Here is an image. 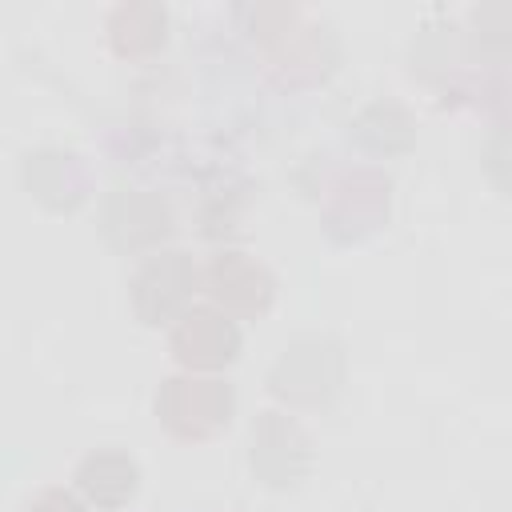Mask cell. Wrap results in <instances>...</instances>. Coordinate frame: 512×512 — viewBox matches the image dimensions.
<instances>
[{
  "label": "cell",
  "instance_id": "cell-1",
  "mask_svg": "<svg viewBox=\"0 0 512 512\" xmlns=\"http://www.w3.org/2000/svg\"><path fill=\"white\" fill-rule=\"evenodd\" d=\"M348 376L344 348L332 336H296L268 368V392L288 412H316L328 408Z\"/></svg>",
  "mask_w": 512,
  "mask_h": 512
},
{
  "label": "cell",
  "instance_id": "cell-12",
  "mask_svg": "<svg viewBox=\"0 0 512 512\" xmlns=\"http://www.w3.org/2000/svg\"><path fill=\"white\" fill-rule=\"evenodd\" d=\"M72 480H76V492L92 508L112 512V508H124V504L136 500V492H140V464H136L132 452H124L116 444H104V448H92V452L80 456Z\"/></svg>",
  "mask_w": 512,
  "mask_h": 512
},
{
  "label": "cell",
  "instance_id": "cell-17",
  "mask_svg": "<svg viewBox=\"0 0 512 512\" xmlns=\"http://www.w3.org/2000/svg\"><path fill=\"white\" fill-rule=\"evenodd\" d=\"M484 172H488V180L512 200V124L508 128H496L492 136H488V144H484Z\"/></svg>",
  "mask_w": 512,
  "mask_h": 512
},
{
  "label": "cell",
  "instance_id": "cell-13",
  "mask_svg": "<svg viewBox=\"0 0 512 512\" xmlns=\"http://www.w3.org/2000/svg\"><path fill=\"white\" fill-rule=\"evenodd\" d=\"M108 48L120 60H148L168 40V8L156 0H128L104 16Z\"/></svg>",
  "mask_w": 512,
  "mask_h": 512
},
{
  "label": "cell",
  "instance_id": "cell-16",
  "mask_svg": "<svg viewBox=\"0 0 512 512\" xmlns=\"http://www.w3.org/2000/svg\"><path fill=\"white\" fill-rule=\"evenodd\" d=\"M232 16H236L240 32H244L256 48H264V44L280 40L284 32H292L308 12H304L300 4H292V0H256V4H236Z\"/></svg>",
  "mask_w": 512,
  "mask_h": 512
},
{
  "label": "cell",
  "instance_id": "cell-14",
  "mask_svg": "<svg viewBox=\"0 0 512 512\" xmlns=\"http://www.w3.org/2000/svg\"><path fill=\"white\" fill-rule=\"evenodd\" d=\"M348 140L364 148L368 156H396L416 144V120L400 100H368L348 120Z\"/></svg>",
  "mask_w": 512,
  "mask_h": 512
},
{
  "label": "cell",
  "instance_id": "cell-10",
  "mask_svg": "<svg viewBox=\"0 0 512 512\" xmlns=\"http://www.w3.org/2000/svg\"><path fill=\"white\" fill-rule=\"evenodd\" d=\"M264 56V72L280 84V88H312L320 80H328L340 64V40L324 20L304 16L292 32H284L280 40L260 48Z\"/></svg>",
  "mask_w": 512,
  "mask_h": 512
},
{
  "label": "cell",
  "instance_id": "cell-11",
  "mask_svg": "<svg viewBox=\"0 0 512 512\" xmlns=\"http://www.w3.org/2000/svg\"><path fill=\"white\" fill-rule=\"evenodd\" d=\"M20 176L28 196L48 212H76L88 200V168L76 152H64V148L28 152Z\"/></svg>",
  "mask_w": 512,
  "mask_h": 512
},
{
  "label": "cell",
  "instance_id": "cell-8",
  "mask_svg": "<svg viewBox=\"0 0 512 512\" xmlns=\"http://www.w3.org/2000/svg\"><path fill=\"white\" fill-rule=\"evenodd\" d=\"M244 348L240 320L212 304H192L172 328H168V352L180 364V372H204L220 376Z\"/></svg>",
  "mask_w": 512,
  "mask_h": 512
},
{
  "label": "cell",
  "instance_id": "cell-7",
  "mask_svg": "<svg viewBox=\"0 0 512 512\" xmlns=\"http://www.w3.org/2000/svg\"><path fill=\"white\" fill-rule=\"evenodd\" d=\"M248 464L260 484L292 488L312 468V436L288 408H268L248 428Z\"/></svg>",
  "mask_w": 512,
  "mask_h": 512
},
{
  "label": "cell",
  "instance_id": "cell-4",
  "mask_svg": "<svg viewBox=\"0 0 512 512\" xmlns=\"http://www.w3.org/2000/svg\"><path fill=\"white\" fill-rule=\"evenodd\" d=\"M392 180L376 164H356L328 180L320 200V228L336 244H360L388 224Z\"/></svg>",
  "mask_w": 512,
  "mask_h": 512
},
{
  "label": "cell",
  "instance_id": "cell-2",
  "mask_svg": "<svg viewBox=\"0 0 512 512\" xmlns=\"http://www.w3.org/2000/svg\"><path fill=\"white\" fill-rule=\"evenodd\" d=\"M156 424L180 444L216 440L236 416V388L224 376L176 372L156 388Z\"/></svg>",
  "mask_w": 512,
  "mask_h": 512
},
{
  "label": "cell",
  "instance_id": "cell-15",
  "mask_svg": "<svg viewBox=\"0 0 512 512\" xmlns=\"http://www.w3.org/2000/svg\"><path fill=\"white\" fill-rule=\"evenodd\" d=\"M468 40L488 64H508L512 60V0H488L468 8L464 16Z\"/></svg>",
  "mask_w": 512,
  "mask_h": 512
},
{
  "label": "cell",
  "instance_id": "cell-3",
  "mask_svg": "<svg viewBox=\"0 0 512 512\" xmlns=\"http://www.w3.org/2000/svg\"><path fill=\"white\" fill-rule=\"evenodd\" d=\"M196 292H204V268L184 248H156L140 256L128 280V304L148 328H172L196 304Z\"/></svg>",
  "mask_w": 512,
  "mask_h": 512
},
{
  "label": "cell",
  "instance_id": "cell-5",
  "mask_svg": "<svg viewBox=\"0 0 512 512\" xmlns=\"http://www.w3.org/2000/svg\"><path fill=\"white\" fill-rule=\"evenodd\" d=\"M408 60H412V72L424 84H432L436 92H452V96L480 92L484 72H488V60L468 40V28L464 24H452V20L424 24L412 36Z\"/></svg>",
  "mask_w": 512,
  "mask_h": 512
},
{
  "label": "cell",
  "instance_id": "cell-9",
  "mask_svg": "<svg viewBox=\"0 0 512 512\" xmlns=\"http://www.w3.org/2000/svg\"><path fill=\"white\" fill-rule=\"evenodd\" d=\"M204 296L232 320H256L276 300V276L264 260L240 248H220L204 264Z\"/></svg>",
  "mask_w": 512,
  "mask_h": 512
},
{
  "label": "cell",
  "instance_id": "cell-6",
  "mask_svg": "<svg viewBox=\"0 0 512 512\" xmlns=\"http://www.w3.org/2000/svg\"><path fill=\"white\" fill-rule=\"evenodd\" d=\"M100 236L120 256H148L172 236V208L148 188H112L96 212Z\"/></svg>",
  "mask_w": 512,
  "mask_h": 512
},
{
  "label": "cell",
  "instance_id": "cell-18",
  "mask_svg": "<svg viewBox=\"0 0 512 512\" xmlns=\"http://www.w3.org/2000/svg\"><path fill=\"white\" fill-rule=\"evenodd\" d=\"M24 512H92V504L80 496V492H68V488H40Z\"/></svg>",
  "mask_w": 512,
  "mask_h": 512
}]
</instances>
